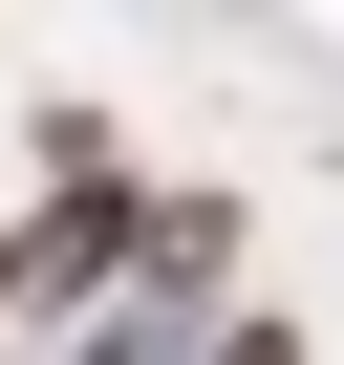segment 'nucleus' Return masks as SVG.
<instances>
[{
	"mask_svg": "<svg viewBox=\"0 0 344 365\" xmlns=\"http://www.w3.org/2000/svg\"><path fill=\"white\" fill-rule=\"evenodd\" d=\"M237 365H301V344H280V322H237Z\"/></svg>",
	"mask_w": 344,
	"mask_h": 365,
	"instance_id": "1",
	"label": "nucleus"
},
{
	"mask_svg": "<svg viewBox=\"0 0 344 365\" xmlns=\"http://www.w3.org/2000/svg\"><path fill=\"white\" fill-rule=\"evenodd\" d=\"M0 301H22V237H0Z\"/></svg>",
	"mask_w": 344,
	"mask_h": 365,
	"instance_id": "2",
	"label": "nucleus"
}]
</instances>
